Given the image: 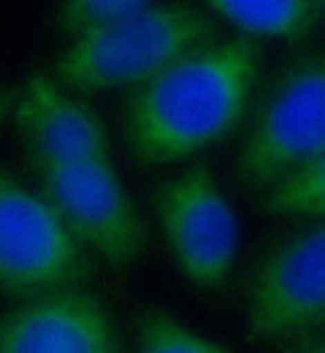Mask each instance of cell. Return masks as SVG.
Here are the masks:
<instances>
[{
  "label": "cell",
  "mask_w": 325,
  "mask_h": 353,
  "mask_svg": "<svg viewBox=\"0 0 325 353\" xmlns=\"http://www.w3.org/2000/svg\"><path fill=\"white\" fill-rule=\"evenodd\" d=\"M260 68L250 39L212 41L135 90L126 104V141L146 165L193 157L242 118Z\"/></svg>",
  "instance_id": "cell-1"
},
{
  "label": "cell",
  "mask_w": 325,
  "mask_h": 353,
  "mask_svg": "<svg viewBox=\"0 0 325 353\" xmlns=\"http://www.w3.org/2000/svg\"><path fill=\"white\" fill-rule=\"evenodd\" d=\"M212 41L216 25L201 10L150 4L72 37L55 59V79L81 94L139 88Z\"/></svg>",
  "instance_id": "cell-2"
},
{
  "label": "cell",
  "mask_w": 325,
  "mask_h": 353,
  "mask_svg": "<svg viewBox=\"0 0 325 353\" xmlns=\"http://www.w3.org/2000/svg\"><path fill=\"white\" fill-rule=\"evenodd\" d=\"M325 152V51L290 59L256 102L236 159L240 181L266 189Z\"/></svg>",
  "instance_id": "cell-3"
},
{
  "label": "cell",
  "mask_w": 325,
  "mask_h": 353,
  "mask_svg": "<svg viewBox=\"0 0 325 353\" xmlns=\"http://www.w3.org/2000/svg\"><path fill=\"white\" fill-rule=\"evenodd\" d=\"M88 250L41 191L0 167V294L17 301L86 286Z\"/></svg>",
  "instance_id": "cell-4"
},
{
  "label": "cell",
  "mask_w": 325,
  "mask_h": 353,
  "mask_svg": "<svg viewBox=\"0 0 325 353\" xmlns=\"http://www.w3.org/2000/svg\"><path fill=\"white\" fill-rule=\"evenodd\" d=\"M39 191L73 238L114 270H130L145 254L146 225L112 159L35 167Z\"/></svg>",
  "instance_id": "cell-5"
},
{
  "label": "cell",
  "mask_w": 325,
  "mask_h": 353,
  "mask_svg": "<svg viewBox=\"0 0 325 353\" xmlns=\"http://www.w3.org/2000/svg\"><path fill=\"white\" fill-rule=\"evenodd\" d=\"M325 327V221L279 242L254 268L246 331L262 345H290Z\"/></svg>",
  "instance_id": "cell-6"
},
{
  "label": "cell",
  "mask_w": 325,
  "mask_h": 353,
  "mask_svg": "<svg viewBox=\"0 0 325 353\" xmlns=\"http://www.w3.org/2000/svg\"><path fill=\"white\" fill-rule=\"evenodd\" d=\"M157 217L181 274L201 288H221L238 254V219L208 169H191L157 191Z\"/></svg>",
  "instance_id": "cell-7"
},
{
  "label": "cell",
  "mask_w": 325,
  "mask_h": 353,
  "mask_svg": "<svg viewBox=\"0 0 325 353\" xmlns=\"http://www.w3.org/2000/svg\"><path fill=\"white\" fill-rule=\"evenodd\" d=\"M0 353H124L104 299L73 286L19 301L0 315Z\"/></svg>",
  "instance_id": "cell-8"
},
{
  "label": "cell",
  "mask_w": 325,
  "mask_h": 353,
  "mask_svg": "<svg viewBox=\"0 0 325 353\" xmlns=\"http://www.w3.org/2000/svg\"><path fill=\"white\" fill-rule=\"evenodd\" d=\"M10 118L33 167L112 159L104 120L49 75L37 73L17 88Z\"/></svg>",
  "instance_id": "cell-9"
},
{
  "label": "cell",
  "mask_w": 325,
  "mask_h": 353,
  "mask_svg": "<svg viewBox=\"0 0 325 353\" xmlns=\"http://www.w3.org/2000/svg\"><path fill=\"white\" fill-rule=\"evenodd\" d=\"M240 31L264 39L301 41L317 23L315 0H201Z\"/></svg>",
  "instance_id": "cell-10"
},
{
  "label": "cell",
  "mask_w": 325,
  "mask_h": 353,
  "mask_svg": "<svg viewBox=\"0 0 325 353\" xmlns=\"http://www.w3.org/2000/svg\"><path fill=\"white\" fill-rule=\"evenodd\" d=\"M264 208L275 215H325V152L275 183Z\"/></svg>",
  "instance_id": "cell-11"
},
{
  "label": "cell",
  "mask_w": 325,
  "mask_h": 353,
  "mask_svg": "<svg viewBox=\"0 0 325 353\" xmlns=\"http://www.w3.org/2000/svg\"><path fill=\"white\" fill-rule=\"evenodd\" d=\"M137 353H230L219 343L195 333L179 319L150 309L139 319Z\"/></svg>",
  "instance_id": "cell-12"
},
{
  "label": "cell",
  "mask_w": 325,
  "mask_h": 353,
  "mask_svg": "<svg viewBox=\"0 0 325 353\" xmlns=\"http://www.w3.org/2000/svg\"><path fill=\"white\" fill-rule=\"evenodd\" d=\"M150 6V0H61L55 25L61 33L75 37L96 25L132 14Z\"/></svg>",
  "instance_id": "cell-13"
},
{
  "label": "cell",
  "mask_w": 325,
  "mask_h": 353,
  "mask_svg": "<svg viewBox=\"0 0 325 353\" xmlns=\"http://www.w3.org/2000/svg\"><path fill=\"white\" fill-rule=\"evenodd\" d=\"M14 96H17V88H0V124L10 116Z\"/></svg>",
  "instance_id": "cell-14"
},
{
  "label": "cell",
  "mask_w": 325,
  "mask_h": 353,
  "mask_svg": "<svg viewBox=\"0 0 325 353\" xmlns=\"http://www.w3.org/2000/svg\"><path fill=\"white\" fill-rule=\"evenodd\" d=\"M295 353H325V335L305 339V343H301Z\"/></svg>",
  "instance_id": "cell-15"
},
{
  "label": "cell",
  "mask_w": 325,
  "mask_h": 353,
  "mask_svg": "<svg viewBox=\"0 0 325 353\" xmlns=\"http://www.w3.org/2000/svg\"><path fill=\"white\" fill-rule=\"evenodd\" d=\"M319 2H322V4H324V6H325V0H319Z\"/></svg>",
  "instance_id": "cell-16"
}]
</instances>
